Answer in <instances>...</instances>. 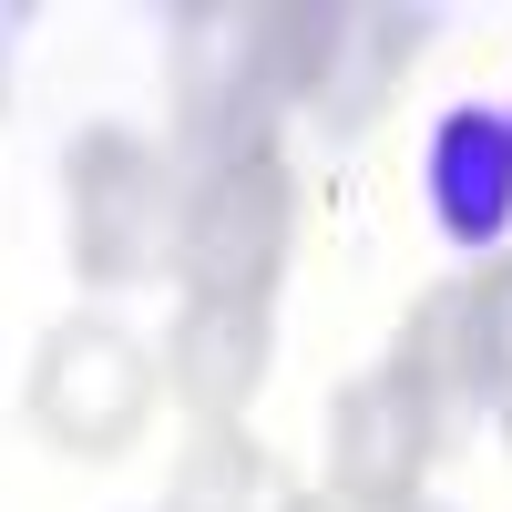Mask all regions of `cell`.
Here are the masks:
<instances>
[{"instance_id": "obj_9", "label": "cell", "mask_w": 512, "mask_h": 512, "mask_svg": "<svg viewBox=\"0 0 512 512\" xmlns=\"http://www.w3.org/2000/svg\"><path fill=\"white\" fill-rule=\"evenodd\" d=\"M164 512H267V451L246 441V420H195L164 472Z\"/></svg>"}, {"instance_id": "obj_12", "label": "cell", "mask_w": 512, "mask_h": 512, "mask_svg": "<svg viewBox=\"0 0 512 512\" xmlns=\"http://www.w3.org/2000/svg\"><path fill=\"white\" fill-rule=\"evenodd\" d=\"M0 113H11V41H0Z\"/></svg>"}, {"instance_id": "obj_2", "label": "cell", "mask_w": 512, "mask_h": 512, "mask_svg": "<svg viewBox=\"0 0 512 512\" xmlns=\"http://www.w3.org/2000/svg\"><path fill=\"white\" fill-rule=\"evenodd\" d=\"M62 246L82 287H144L175 267L185 246V175L164 164V144L93 123L62 154Z\"/></svg>"}, {"instance_id": "obj_1", "label": "cell", "mask_w": 512, "mask_h": 512, "mask_svg": "<svg viewBox=\"0 0 512 512\" xmlns=\"http://www.w3.org/2000/svg\"><path fill=\"white\" fill-rule=\"evenodd\" d=\"M287 236H297V164L277 144V123H246V134L216 144V154L195 164V185H185L175 277H185V297H246V308H277Z\"/></svg>"}, {"instance_id": "obj_6", "label": "cell", "mask_w": 512, "mask_h": 512, "mask_svg": "<svg viewBox=\"0 0 512 512\" xmlns=\"http://www.w3.org/2000/svg\"><path fill=\"white\" fill-rule=\"evenodd\" d=\"M420 41H431V21H420V11H390V0H338L328 52H318L308 103H297V113H318L328 134H369V123L400 103Z\"/></svg>"}, {"instance_id": "obj_4", "label": "cell", "mask_w": 512, "mask_h": 512, "mask_svg": "<svg viewBox=\"0 0 512 512\" xmlns=\"http://www.w3.org/2000/svg\"><path fill=\"white\" fill-rule=\"evenodd\" d=\"M441 400L410 390V379L379 359L359 369L349 390L328 400V492H359V502H420V472L441 461Z\"/></svg>"}, {"instance_id": "obj_11", "label": "cell", "mask_w": 512, "mask_h": 512, "mask_svg": "<svg viewBox=\"0 0 512 512\" xmlns=\"http://www.w3.org/2000/svg\"><path fill=\"white\" fill-rule=\"evenodd\" d=\"M287 512H420V502H359V492H328V482H318V492H297Z\"/></svg>"}, {"instance_id": "obj_10", "label": "cell", "mask_w": 512, "mask_h": 512, "mask_svg": "<svg viewBox=\"0 0 512 512\" xmlns=\"http://www.w3.org/2000/svg\"><path fill=\"white\" fill-rule=\"evenodd\" d=\"M451 318H461V390H512V246L451 287Z\"/></svg>"}, {"instance_id": "obj_8", "label": "cell", "mask_w": 512, "mask_h": 512, "mask_svg": "<svg viewBox=\"0 0 512 512\" xmlns=\"http://www.w3.org/2000/svg\"><path fill=\"white\" fill-rule=\"evenodd\" d=\"M420 195L451 246H502L512 236V113L461 103L431 123V154H420Z\"/></svg>"}, {"instance_id": "obj_3", "label": "cell", "mask_w": 512, "mask_h": 512, "mask_svg": "<svg viewBox=\"0 0 512 512\" xmlns=\"http://www.w3.org/2000/svg\"><path fill=\"white\" fill-rule=\"evenodd\" d=\"M164 400V369L134 328H113L103 308H82V318H52L41 328V349H31V431L52 441L62 461H123L144 441V420Z\"/></svg>"}, {"instance_id": "obj_5", "label": "cell", "mask_w": 512, "mask_h": 512, "mask_svg": "<svg viewBox=\"0 0 512 512\" xmlns=\"http://www.w3.org/2000/svg\"><path fill=\"white\" fill-rule=\"evenodd\" d=\"M164 93H175V123L216 154L236 144L246 123H277L267 113V72H256V11L236 0H185L164 21Z\"/></svg>"}, {"instance_id": "obj_7", "label": "cell", "mask_w": 512, "mask_h": 512, "mask_svg": "<svg viewBox=\"0 0 512 512\" xmlns=\"http://www.w3.org/2000/svg\"><path fill=\"white\" fill-rule=\"evenodd\" d=\"M277 369V308H246V297H185L175 338H164V390L195 420H246V400L267 390Z\"/></svg>"}]
</instances>
